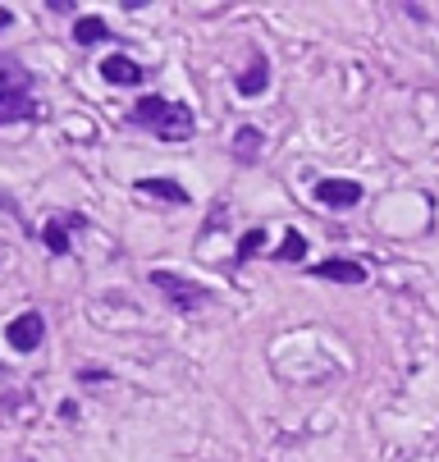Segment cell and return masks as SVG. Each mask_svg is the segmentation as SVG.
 <instances>
[{
  "instance_id": "6da1fadb",
  "label": "cell",
  "mask_w": 439,
  "mask_h": 462,
  "mask_svg": "<svg viewBox=\"0 0 439 462\" xmlns=\"http://www.w3.org/2000/svg\"><path fill=\"white\" fill-rule=\"evenodd\" d=\"M133 124H147L156 138L165 143H183V138H193V110H187L183 101H165V97H142L133 106Z\"/></svg>"
},
{
  "instance_id": "7a4b0ae2",
  "label": "cell",
  "mask_w": 439,
  "mask_h": 462,
  "mask_svg": "<svg viewBox=\"0 0 439 462\" xmlns=\"http://www.w3.org/2000/svg\"><path fill=\"white\" fill-rule=\"evenodd\" d=\"M151 280H156V289H160L178 311H197V307L206 302V289L193 284V280H178V275H169V271H151Z\"/></svg>"
},
{
  "instance_id": "3957f363",
  "label": "cell",
  "mask_w": 439,
  "mask_h": 462,
  "mask_svg": "<svg viewBox=\"0 0 439 462\" xmlns=\"http://www.w3.org/2000/svg\"><path fill=\"white\" fill-rule=\"evenodd\" d=\"M316 202L330 211H348L361 202V183L357 179H325V183H316Z\"/></svg>"
},
{
  "instance_id": "277c9868",
  "label": "cell",
  "mask_w": 439,
  "mask_h": 462,
  "mask_svg": "<svg viewBox=\"0 0 439 462\" xmlns=\"http://www.w3.org/2000/svg\"><path fill=\"white\" fill-rule=\"evenodd\" d=\"M41 335H46L41 311H23V316H14V320H10V329H5L10 348H19V353H32V348L41 344Z\"/></svg>"
},
{
  "instance_id": "5b68a950",
  "label": "cell",
  "mask_w": 439,
  "mask_h": 462,
  "mask_svg": "<svg viewBox=\"0 0 439 462\" xmlns=\"http://www.w3.org/2000/svg\"><path fill=\"white\" fill-rule=\"evenodd\" d=\"M41 106L28 92H0V124H19V119H37Z\"/></svg>"
},
{
  "instance_id": "8992f818",
  "label": "cell",
  "mask_w": 439,
  "mask_h": 462,
  "mask_svg": "<svg viewBox=\"0 0 439 462\" xmlns=\"http://www.w3.org/2000/svg\"><path fill=\"white\" fill-rule=\"evenodd\" d=\"M101 74H105V83H119V88H138V83H142V69H138L129 55H110V60H101Z\"/></svg>"
},
{
  "instance_id": "52a82bcc",
  "label": "cell",
  "mask_w": 439,
  "mask_h": 462,
  "mask_svg": "<svg viewBox=\"0 0 439 462\" xmlns=\"http://www.w3.org/2000/svg\"><path fill=\"white\" fill-rule=\"evenodd\" d=\"M266 83H270V60H266V55H252V64L238 74V92H242V97H261Z\"/></svg>"
},
{
  "instance_id": "ba28073f",
  "label": "cell",
  "mask_w": 439,
  "mask_h": 462,
  "mask_svg": "<svg viewBox=\"0 0 439 462\" xmlns=\"http://www.w3.org/2000/svg\"><path fill=\"white\" fill-rule=\"evenodd\" d=\"M78 225H83L78 216H55V220L41 229V243H46L55 256H65V252H69V229H78Z\"/></svg>"
},
{
  "instance_id": "9c48e42d",
  "label": "cell",
  "mask_w": 439,
  "mask_h": 462,
  "mask_svg": "<svg viewBox=\"0 0 439 462\" xmlns=\"http://www.w3.org/2000/svg\"><path fill=\"white\" fill-rule=\"evenodd\" d=\"M311 275L334 280V284H361V280H366V266H357V261H321Z\"/></svg>"
},
{
  "instance_id": "30bf717a",
  "label": "cell",
  "mask_w": 439,
  "mask_h": 462,
  "mask_svg": "<svg viewBox=\"0 0 439 462\" xmlns=\"http://www.w3.org/2000/svg\"><path fill=\"white\" fill-rule=\"evenodd\" d=\"M261 152H266V134H261V128H252V124H242L238 134H233V156L247 165V161H257Z\"/></svg>"
},
{
  "instance_id": "8fae6325",
  "label": "cell",
  "mask_w": 439,
  "mask_h": 462,
  "mask_svg": "<svg viewBox=\"0 0 439 462\" xmlns=\"http://www.w3.org/2000/svg\"><path fill=\"white\" fill-rule=\"evenodd\" d=\"M32 88V74L23 69L19 60H0V92H28Z\"/></svg>"
},
{
  "instance_id": "7c38bea8",
  "label": "cell",
  "mask_w": 439,
  "mask_h": 462,
  "mask_svg": "<svg viewBox=\"0 0 439 462\" xmlns=\"http://www.w3.org/2000/svg\"><path fill=\"white\" fill-rule=\"evenodd\" d=\"M138 192L160 197V202H187V192H183L174 179H138Z\"/></svg>"
},
{
  "instance_id": "4fadbf2b",
  "label": "cell",
  "mask_w": 439,
  "mask_h": 462,
  "mask_svg": "<svg viewBox=\"0 0 439 462\" xmlns=\"http://www.w3.org/2000/svg\"><path fill=\"white\" fill-rule=\"evenodd\" d=\"M105 32H110V28H105L101 19H78V23H74V42H78V46H96V42H105Z\"/></svg>"
},
{
  "instance_id": "5bb4252c",
  "label": "cell",
  "mask_w": 439,
  "mask_h": 462,
  "mask_svg": "<svg viewBox=\"0 0 439 462\" xmlns=\"http://www.w3.org/2000/svg\"><path fill=\"white\" fill-rule=\"evenodd\" d=\"M275 256H279V261H302V256H306V238H302V234H293V229H288V234H284V243H279V252H275Z\"/></svg>"
},
{
  "instance_id": "9a60e30c",
  "label": "cell",
  "mask_w": 439,
  "mask_h": 462,
  "mask_svg": "<svg viewBox=\"0 0 439 462\" xmlns=\"http://www.w3.org/2000/svg\"><path fill=\"white\" fill-rule=\"evenodd\" d=\"M261 247H266V234H261V229H247V234L238 238V261H252Z\"/></svg>"
},
{
  "instance_id": "2e32d148",
  "label": "cell",
  "mask_w": 439,
  "mask_h": 462,
  "mask_svg": "<svg viewBox=\"0 0 439 462\" xmlns=\"http://www.w3.org/2000/svg\"><path fill=\"white\" fill-rule=\"evenodd\" d=\"M10 23H14V14H10V10H5V5H0V32H5V28H10Z\"/></svg>"
}]
</instances>
